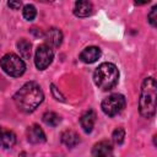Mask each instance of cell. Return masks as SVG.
Listing matches in <instances>:
<instances>
[{
	"mask_svg": "<svg viewBox=\"0 0 157 157\" xmlns=\"http://www.w3.org/2000/svg\"><path fill=\"white\" fill-rule=\"evenodd\" d=\"M125 103H126L125 97L123 94L113 93L102 101L101 108L104 114H107L109 117H114V115L119 114L125 108Z\"/></svg>",
	"mask_w": 157,
	"mask_h": 157,
	"instance_id": "cell-5",
	"label": "cell"
},
{
	"mask_svg": "<svg viewBox=\"0 0 157 157\" xmlns=\"http://www.w3.org/2000/svg\"><path fill=\"white\" fill-rule=\"evenodd\" d=\"M156 88L155 77H146L144 80L139 99L140 114L144 118H152L156 113Z\"/></svg>",
	"mask_w": 157,
	"mask_h": 157,
	"instance_id": "cell-2",
	"label": "cell"
},
{
	"mask_svg": "<svg viewBox=\"0 0 157 157\" xmlns=\"http://www.w3.org/2000/svg\"><path fill=\"white\" fill-rule=\"evenodd\" d=\"M93 157H113V147L112 144L107 140L97 142L92 148Z\"/></svg>",
	"mask_w": 157,
	"mask_h": 157,
	"instance_id": "cell-7",
	"label": "cell"
},
{
	"mask_svg": "<svg viewBox=\"0 0 157 157\" xmlns=\"http://www.w3.org/2000/svg\"><path fill=\"white\" fill-rule=\"evenodd\" d=\"M94 123H96V113L92 109L86 110L80 118V125L85 132H91L93 130Z\"/></svg>",
	"mask_w": 157,
	"mask_h": 157,
	"instance_id": "cell-11",
	"label": "cell"
},
{
	"mask_svg": "<svg viewBox=\"0 0 157 157\" xmlns=\"http://www.w3.org/2000/svg\"><path fill=\"white\" fill-rule=\"evenodd\" d=\"M119 80V71L112 63H102L93 72V81L103 91L112 90Z\"/></svg>",
	"mask_w": 157,
	"mask_h": 157,
	"instance_id": "cell-3",
	"label": "cell"
},
{
	"mask_svg": "<svg viewBox=\"0 0 157 157\" xmlns=\"http://www.w3.org/2000/svg\"><path fill=\"white\" fill-rule=\"evenodd\" d=\"M60 140L61 142L66 146V147H75L78 142H80V136L76 131L74 130H65L61 132V136H60Z\"/></svg>",
	"mask_w": 157,
	"mask_h": 157,
	"instance_id": "cell-14",
	"label": "cell"
},
{
	"mask_svg": "<svg viewBox=\"0 0 157 157\" xmlns=\"http://www.w3.org/2000/svg\"><path fill=\"white\" fill-rule=\"evenodd\" d=\"M147 17H148V22L155 27L157 25V6L152 7V10H151V12L148 13Z\"/></svg>",
	"mask_w": 157,
	"mask_h": 157,
	"instance_id": "cell-19",
	"label": "cell"
},
{
	"mask_svg": "<svg viewBox=\"0 0 157 157\" xmlns=\"http://www.w3.org/2000/svg\"><path fill=\"white\" fill-rule=\"evenodd\" d=\"M27 140L31 144H42L45 141V134L39 125L34 124L27 129Z\"/></svg>",
	"mask_w": 157,
	"mask_h": 157,
	"instance_id": "cell-9",
	"label": "cell"
},
{
	"mask_svg": "<svg viewBox=\"0 0 157 157\" xmlns=\"http://www.w3.org/2000/svg\"><path fill=\"white\" fill-rule=\"evenodd\" d=\"M93 11V6L90 1L86 0H80L75 2V7H74V13L78 17H86L90 16Z\"/></svg>",
	"mask_w": 157,
	"mask_h": 157,
	"instance_id": "cell-13",
	"label": "cell"
},
{
	"mask_svg": "<svg viewBox=\"0 0 157 157\" xmlns=\"http://www.w3.org/2000/svg\"><path fill=\"white\" fill-rule=\"evenodd\" d=\"M101 56V49L98 47H87L85 48L81 54H80V59L81 61L86 63V64H92L94 61H97Z\"/></svg>",
	"mask_w": 157,
	"mask_h": 157,
	"instance_id": "cell-10",
	"label": "cell"
},
{
	"mask_svg": "<svg viewBox=\"0 0 157 157\" xmlns=\"http://www.w3.org/2000/svg\"><path fill=\"white\" fill-rule=\"evenodd\" d=\"M43 37H44V39H45V44L47 45H49L50 48L52 47H54V48H56V47H59L60 44H61V42H63V33H61V31L60 29H58V28H49L44 34H43Z\"/></svg>",
	"mask_w": 157,
	"mask_h": 157,
	"instance_id": "cell-8",
	"label": "cell"
},
{
	"mask_svg": "<svg viewBox=\"0 0 157 157\" xmlns=\"http://www.w3.org/2000/svg\"><path fill=\"white\" fill-rule=\"evenodd\" d=\"M22 15L27 21H32L37 15V10L33 5H25L22 10Z\"/></svg>",
	"mask_w": 157,
	"mask_h": 157,
	"instance_id": "cell-17",
	"label": "cell"
},
{
	"mask_svg": "<svg viewBox=\"0 0 157 157\" xmlns=\"http://www.w3.org/2000/svg\"><path fill=\"white\" fill-rule=\"evenodd\" d=\"M124 137H125V130H124L123 128H117V129L113 131L112 139H113V141H114L117 145H121L123 141H124Z\"/></svg>",
	"mask_w": 157,
	"mask_h": 157,
	"instance_id": "cell-18",
	"label": "cell"
},
{
	"mask_svg": "<svg viewBox=\"0 0 157 157\" xmlns=\"http://www.w3.org/2000/svg\"><path fill=\"white\" fill-rule=\"evenodd\" d=\"M60 120H61L60 117L54 112H47L43 114V121L49 126H53V128L56 126L60 123Z\"/></svg>",
	"mask_w": 157,
	"mask_h": 157,
	"instance_id": "cell-16",
	"label": "cell"
},
{
	"mask_svg": "<svg viewBox=\"0 0 157 157\" xmlns=\"http://www.w3.org/2000/svg\"><path fill=\"white\" fill-rule=\"evenodd\" d=\"M53 58H54L53 49L44 43V44L38 45V48L36 49L34 64H36V66H37L38 70H44V69H47L52 64Z\"/></svg>",
	"mask_w": 157,
	"mask_h": 157,
	"instance_id": "cell-6",
	"label": "cell"
},
{
	"mask_svg": "<svg viewBox=\"0 0 157 157\" xmlns=\"http://www.w3.org/2000/svg\"><path fill=\"white\" fill-rule=\"evenodd\" d=\"M31 48H32L31 43L27 39H25V38H22V39H20L17 42V49H18V52H20V54H21V56L23 59H29V56H31Z\"/></svg>",
	"mask_w": 157,
	"mask_h": 157,
	"instance_id": "cell-15",
	"label": "cell"
},
{
	"mask_svg": "<svg viewBox=\"0 0 157 157\" xmlns=\"http://www.w3.org/2000/svg\"><path fill=\"white\" fill-rule=\"evenodd\" d=\"M44 99L43 91L37 82L25 83L13 96V102L16 107L23 113L33 112Z\"/></svg>",
	"mask_w": 157,
	"mask_h": 157,
	"instance_id": "cell-1",
	"label": "cell"
},
{
	"mask_svg": "<svg viewBox=\"0 0 157 157\" xmlns=\"http://www.w3.org/2000/svg\"><path fill=\"white\" fill-rule=\"evenodd\" d=\"M16 144V135L13 131L5 128H0V147L11 148Z\"/></svg>",
	"mask_w": 157,
	"mask_h": 157,
	"instance_id": "cell-12",
	"label": "cell"
},
{
	"mask_svg": "<svg viewBox=\"0 0 157 157\" xmlns=\"http://www.w3.org/2000/svg\"><path fill=\"white\" fill-rule=\"evenodd\" d=\"M0 65H1V69L10 76L12 77H18L21 76L25 70H26V65H25V61L17 56L16 54L13 53H9V54H5L1 60H0Z\"/></svg>",
	"mask_w": 157,
	"mask_h": 157,
	"instance_id": "cell-4",
	"label": "cell"
},
{
	"mask_svg": "<svg viewBox=\"0 0 157 157\" xmlns=\"http://www.w3.org/2000/svg\"><path fill=\"white\" fill-rule=\"evenodd\" d=\"M7 5H9L11 9L17 10V9H20V6H21V1H9Z\"/></svg>",
	"mask_w": 157,
	"mask_h": 157,
	"instance_id": "cell-20",
	"label": "cell"
}]
</instances>
